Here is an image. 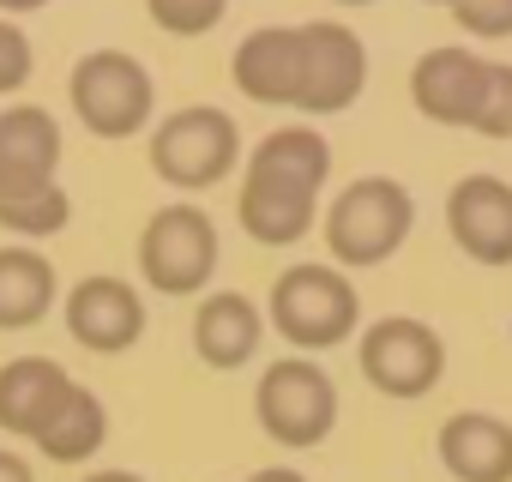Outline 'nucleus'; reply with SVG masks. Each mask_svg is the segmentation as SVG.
I'll return each mask as SVG.
<instances>
[{
	"mask_svg": "<svg viewBox=\"0 0 512 482\" xmlns=\"http://www.w3.org/2000/svg\"><path fill=\"white\" fill-rule=\"evenodd\" d=\"M332 169V145L314 127H278L260 139V151L247 157V181H241V229L266 248L302 241L314 223V199L326 187Z\"/></svg>",
	"mask_w": 512,
	"mask_h": 482,
	"instance_id": "1",
	"label": "nucleus"
},
{
	"mask_svg": "<svg viewBox=\"0 0 512 482\" xmlns=\"http://www.w3.org/2000/svg\"><path fill=\"white\" fill-rule=\"evenodd\" d=\"M404 235H410V193L386 175L350 181L326 211V248L344 266H380L386 254L404 248Z\"/></svg>",
	"mask_w": 512,
	"mask_h": 482,
	"instance_id": "2",
	"label": "nucleus"
},
{
	"mask_svg": "<svg viewBox=\"0 0 512 482\" xmlns=\"http://www.w3.org/2000/svg\"><path fill=\"white\" fill-rule=\"evenodd\" d=\"M253 410H260V428H266L278 446L302 452V446H320V440L332 434V422H338V386L326 380L320 362L284 356V362H272V368L260 374Z\"/></svg>",
	"mask_w": 512,
	"mask_h": 482,
	"instance_id": "3",
	"label": "nucleus"
},
{
	"mask_svg": "<svg viewBox=\"0 0 512 482\" xmlns=\"http://www.w3.org/2000/svg\"><path fill=\"white\" fill-rule=\"evenodd\" d=\"M139 272L157 296H193L217 272V229L199 205H163L139 235Z\"/></svg>",
	"mask_w": 512,
	"mask_h": 482,
	"instance_id": "4",
	"label": "nucleus"
},
{
	"mask_svg": "<svg viewBox=\"0 0 512 482\" xmlns=\"http://www.w3.org/2000/svg\"><path fill=\"white\" fill-rule=\"evenodd\" d=\"M272 326L302 350H332L356 332V290L332 266H290L272 284Z\"/></svg>",
	"mask_w": 512,
	"mask_h": 482,
	"instance_id": "5",
	"label": "nucleus"
},
{
	"mask_svg": "<svg viewBox=\"0 0 512 482\" xmlns=\"http://www.w3.org/2000/svg\"><path fill=\"white\" fill-rule=\"evenodd\" d=\"M241 133L223 109H175L157 133H151V169L169 187H211L235 169Z\"/></svg>",
	"mask_w": 512,
	"mask_h": 482,
	"instance_id": "6",
	"label": "nucleus"
},
{
	"mask_svg": "<svg viewBox=\"0 0 512 482\" xmlns=\"http://www.w3.org/2000/svg\"><path fill=\"white\" fill-rule=\"evenodd\" d=\"M73 109L97 139H127L151 115V73L121 49H97L73 67Z\"/></svg>",
	"mask_w": 512,
	"mask_h": 482,
	"instance_id": "7",
	"label": "nucleus"
},
{
	"mask_svg": "<svg viewBox=\"0 0 512 482\" xmlns=\"http://www.w3.org/2000/svg\"><path fill=\"white\" fill-rule=\"evenodd\" d=\"M362 374L386 398H422L446 374V344H440L434 326L392 314V320H380V326L362 332Z\"/></svg>",
	"mask_w": 512,
	"mask_h": 482,
	"instance_id": "8",
	"label": "nucleus"
},
{
	"mask_svg": "<svg viewBox=\"0 0 512 482\" xmlns=\"http://www.w3.org/2000/svg\"><path fill=\"white\" fill-rule=\"evenodd\" d=\"M296 31H302V97H296V109H308V115L350 109L362 97V79H368L362 37L350 25H332V19H314Z\"/></svg>",
	"mask_w": 512,
	"mask_h": 482,
	"instance_id": "9",
	"label": "nucleus"
},
{
	"mask_svg": "<svg viewBox=\"0 0 512 482\" xmlns=\"http://www.w3.org/2000/svg\"><path fill=\"white\" fill-rule=\"evenodd\" d=\"M446 229L482 266H512V187L500 175H464L446 193Z\"/></svg>",
	"mask_w": 512,
	"mask_h": 482,
	"instance_id": "10",
	"label": "nucleus"
},
{
	"mask_svg": "<svg viewBox=\"0 0 512 482\" xmlns=\"http://www.w3.org/2000/svg\"><path fill=\"white\" fill-rule=\"evenodd\" d=\"M67 332L97 350V356H115L127 344H139L145 332V302L127 278H85L73 296H67Z\"/></svg>",
	"mask_w": 512,
	"mask_h": 482,
	"instance_id": "11",
	"label": "nucleus"
},
{
	"mask_svg": "<svg viewBox=\"0 0 512 482\" xmlns=\"http://www.w3.org/2000/svg\"><path fill=\"white\" fill-rule=\"evenodd\" d=\"M482 79H488V61H476L470 49H428L410 73V97L428 121L470 127L482 103Z\"/></svg>",
	"mask_w": 512,
	"mask_h": 482,
	"instance_id": "12",
	"label": "nucleus"
},
{
	"mask_svg": "<svg viewBox=\"0 0 512 482\" xmlns=\"http://www.w3.org/2000/svg\"><path fill=\"white\" fill-rule=\"evenodd\" d=\"M241 97L253 103H296L302 97V31L290 25H266V31H253L235 61H229Z\"/></svg>",
	"mask_w": 512,
	"mask_h": 482,
	"instance_id": "13",
	"label": "nucleus"
},
{
	"mask_svg": "<svg viewBox=\"0 0 512 482\" xmlns=\"http://www.w3.org/2000/svg\"><path fill=\"white\" fill-rule=\"evenodd\" d=\"M440 464L458 482H512V422L488 410H458L440 428Z\"/></svg>",
	"mask_w": 512,
	"mask_h": 482,
	"instance_id": "14",
	"label": "nucleus"
},
{
	"mask_svg": "<svg viewBox=\"0 0 512 482\" xmlns=\"http://www.w3.org/2000/svg\"><path fill=\"white\" fill-rule=\"evenodd\" d=\"M73 392V374L49 356H19L0 368V428L7 434H25L37 440L43 422L61 410V398Z\"/></svg>",
	"mask_w": 512,
	"mask_h": 482,
	"instance_id": "15",
	"label": "nucleus"
},
{
	"mask_svg": "<svg viewBox=\"0 0 512 482\" xmlns=\"http://www.w3.org/2000/svg\"><path fill=\"white\" fill-rule=\"evenodd\" d=\"M260 308L247 296L223 290V296H205L199 314H193V350L211 362V368H241L253 350H260Z\"/></svg>",
	"mask_w": 512,
	"mask_h": 482,
	"instance_id": "16",
	"label": "nucleus"
},
{
	"mask_svg": "<svg viewBox=\"0 0 512 482\" xmlns=\"http://www.w3.org/2000/svg\"><path fill=\"white\" fill-rule=\"evenodd\" d=\"M55 163H61V127L49 109H7L0 115V175H37V181H55Z\"/></svg>",
	"mask_w": 512,
	"mask_h": 482,
	"instance_id": "17",
	"label": "nucleus"
},
{
	"mask_svg": "<svg viewBox=\"0 0 512 482\" xmlns=\"http://www.w3.org/2000/svg\"><path fill=\"white\" fill-rule=\"evenodd\" d=\"M55 302V266L31 248H0V332L37 326Z\"/></svg>",
	"mask_w": 512,
	"mask_h": 482,
	"instance_id": "18",
	"label": "nucleus"
},
{
	"mask_svg": "<svg viewBox=\"0 0 512 482\" xmlns=\"http://www.w3.org/2000/svg\"><path fill=\"white\" fill-rule=\"evenodd\" d=\"M103 434H109L103 398H97L91 386H73V392L61 398V410L43 422V434H37V452H49L55 464H79V458H91V452L103 446Z\"/></svg>",
	"mask_w": 512,
	"mask_h": 482,
	"instance_id": "19",
	"label": "nucleus"
},
{
	"mask_svg": "<svg viewBox=\"0 0 512 482\" xmlns=\"http://www.w3.org/2000/svg\"><path fill=\"white\" fill-rule=\"evenodd\" d=\"M0 223L19 235H55L67 223V193L37 175H0Z\"/></svg>",
	"mask_w": 512,
	"mask_h": 482,
	"instance_id": "20",
	"label": "nucleus"
},
{
	"mask_svg": "<svg viewBox=\"0 0 512 482\" xmlns=\"http://www.w3.org/2000/svg\"><path fill=\"white\" fill-rule=\"evenodd\" d=\"M476 133L488 139H512V67L488 61V79H482V103H476Z\"/></svg>",
	"mask_w": 512,
	"mask_h": 482,
	"instance_id": "21",
	"label": "nucleus"
},
{
	"mask_svg": "<svg viewBox=\"0 0 512 482\" xmlns=\"http://www.w3.org/2000/svg\"><path fill=\"white\" fill-rule=\"evenodd\" d=\"M145 7H151V19H157L169 37H199V31H211V25L223 19L229 0H145Z\"/></svg>",
	"mask_w": 512,
	"mask_h": 482,
	"instance_id": "22",
	"label": "nucleus"
},
{
	"mask_svg": "<svg viewBox=\"0 0 512 482\" xmlns=\"http://www.w3.org/2000/svg\"><path fill=\"white\" fill-rule=\"evenodd\" d=\"M452 13L470 37H512V0H458Z\"/></svg>",
	"mask_w": 512,
	"mask_h": 482,
	"instance_id": "23",
	"label": "nucleus"
},
{
	"mask_svg": "<svg viewBox=\"0 0 512 482\" xmlns=\"http://www.w3.org/2000/svg\"><path fill=\"white\" fill-rule=\"evenodd\" d=\"M31 79V37L0 19V91H19Z\"/></svg>",
	"mask_w": 512,
	"mask_h": 482,
	"instance_id": "24",
	"label": "nucleus"
},
{
	"mask_svg": "<svg viewBox=\"0 0 512 482\" xmlns=\"http://www.w3.org/2000/svg\"><path fill=\"white\" fill-rule=\"evenodd\" d=\"M0 482H37V476H31V464L19 452H0Z\"/></svg>",
	"mask_w": 512,
	"mask_h": 482,
	"instance_id": "25",
	"label": "nucleus"
},
{
	"mask_svg": "<svg viewBox=\"0 0 512 482\" xmlns=\"http://www.w3.org/2000/svg\"><path fill=\"white\" fill-rule=\"evenodd\" d=\"M247 482H308L302 470H290V464H272V470H253Z\"/></svg>",
	"mask_w": 512,
	"mask_h": 482,
	"instance_id": "26",
	"label": "nucleus"
},
{
	"mask_svg": "<svg viewBox=\"0 0 512 482\" xmlns=\"http://www.w3.org/2000/svg\"><path fill=\"white\" fill-rule=\"evenodd\" d=\"M85 482H145V476H133V470H97V476H85Z\"/></svg>",
	"mask_w": 512,
	"mask_h": 482,
	"instance_id": "27",
	"label": "nucleus"
},
{
	"mask_svg": "<svg viewBox=\"0 0 512 482\" xmlns=\"http://www.w3.org/2000/svg\"><path fill=\"white\" fill-rule=\"evenodd\" d=\"M37 7H49V0H0V13H37Z\"/></svg>",
	"mask_w": 512,
	"mask_h": 482,
	"instance_id": "28",
	"label": "nucleus"
},
{
	"mask_svg": "<svg viewBox=\"0 0 512 482\" xmlns=\"http://www.w3.org/2000/svg\"><path fill=\"white\" fill-rule=\"evenodd\" d=\"M344 7H368V0H344Z\"/></svg>",
	"mask_w": 512,
	"mask_h": 482,
	"instance_id": "29",
	"label": "nucleus"
},
{
	"mask_svg": "<svg viewBox=\"0 0 512 482\" xmlns=\"http://www.w3.org/2000/svg\"><path fill=\"white\" fill-rule=\"evenodd\" d=\"M434 7H458V0H434Z\"/></svg>",
	"mask_w": 512,
	"mask_h": 482,
	"instance_id": "30",
	"label": "nucleus"
}]
</instances>
